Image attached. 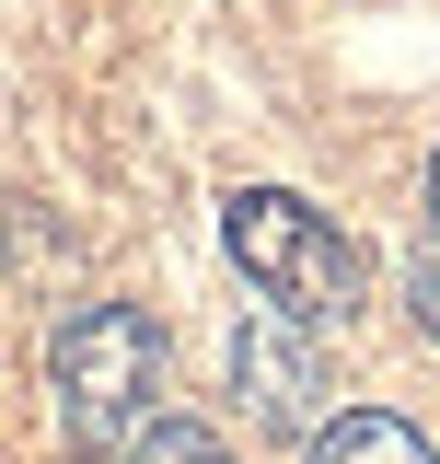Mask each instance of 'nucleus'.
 <instances>
[{
	"label": "nucleus",
	"mask_w": 440,
	"mask_h": 464,
	"mask_svg": "<svg viewBox=\"0 0 440 464\" xmlns=\"http://www.w3.org/2000/svg\"><path fill=\"white\" fill-rule=\"evenodd\" d=\"M47 383H58V430H70V453L116 464L151 418H163V383H174V348L163 325L139 314V302H81L47 348Z\"/></svg>",
	"instance_id": "obj_1"
},
{
	"label": "nucleus",
	"mask_w": 440,
	"mask_h": 464,
	"mask_svg": "<svg viewBox=\"0 0 440 464\" xmlns=\"http://www.w3.org/2000/svg\"><path fill=\"white\" fill-rule=\"evenodd\" d=\"M220 244H232L244 279L267 290V314H290V325H336V314H359V290H371L359 244H348L313 198H290V186H244V198L220 209Z\"/></svg>",
	"instance_id": "obj_2"
},
{
	"label": "nucleus",
	"mask_w": 440,
	"mask_h": 464,
	"mask_svg": "<svg viewBox=\"0 0 440 464\" xmlns=\"http://www.w3.org/2000/svg\"><path fill=\"white\" fill-rule=\"evenodd\" d=\"M232 395H244V418L255 430H278V441H313L336 418V383H325V360H313V337L290 325V314H255L244 337H232Z\"/></svg>",
	"instance_id": "obj_3"
},
{
	"label": "nucleus",
	"mask_w": 440,
	"mask_h": 464,
	"mask_svg": "<svg viewBox=\"0 0 440 464\" xmlns=\"http://www.w3.org/2000/svg\"><path fill=\"white\" fill-rule=\"evenodd\" d=\"M313 464H440L394 406H336L325 430H313Z\"/></svg>",
	"instance_id": "obj_4"
},
{
	"label": "nucleus",
	"mask_w": 440,
	"mask_h": 464,
	"mask_svg": "<svg viewBox=\"0 0 440 464\" xmlns=\"http://www.w3.org/2000/svg\"><path fill=\"white\" fill-rule=\"evenodd\" d=\"M116 464H232V453H220V430H197V418H151Z\"/></svg>",
	"instance_id": "obj_5"
},
{
	"label": "nucleus",
	"mask_w": 440,
	"mask_h": 464,
	"mask_svg": "<svg viewBox=\"0 0 440 464\" xmlns=\"http://www.w3.org/2000/svg\"><path fill=\"white\" fill-rule=\"evenodd\" d=\"M406 314H417V337H440V244L406 256Z\"/></svg>",
	"instance_id": "obj_6"
},
{
	"label": "nucleus",
	"mask_w": 440,
	"mask_h": 464,
	"mask_svg": "<svg viewBox=\"0 0 440 464\" xmlns=\"http://www.w3.org/2000/svg\"><path fill=\"white\" fill-rule=\"evenodd\" d=\"M429 209H440V151H429Z\"/></svg>",
	"instance_id": "obj_7"
}]
</instances>
